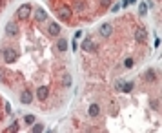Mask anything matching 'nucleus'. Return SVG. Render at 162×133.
Masks as SVG:
<instances>
[{"instance_id":"obj_8","label":"nucleus","mask_w":162,"mask_h":133,"mask_svg":"<svg viewBox=\"0 0 162 133\" xmlns=\"http://www.w3.org/2000/svg\"><path fill=\"white\" fill-rule=\"evenodd\" d=\"M111 31H113V26H111V24H102L98 33H100L102 37H109V35H111Z\"/></svg>"},{"instance_id":"obj_24","label":"nucleus","mask_w":162,"mask_h":133,"mask_svg":"<svg viewBox=\"0 0 162 133\" xmlns=\"http://www.w3.org/2000/svg\"><path fill=\"white\" fill-rule=\"evenodd\" d=\"M100 4L106 7V6H109V0H100Z\"/></svg>"},{"instance_id":"obj_21","label":"nucleus","mask_w":162,"mask_h":133,"mask_svg":"<svg viewBox=\"0 0 162 133\" xmlns=\"http://www.w3.org/2000/svg\"><path fill=\"white\" fill-rule=\"evenodd\" d=\"M115 86H117V90H122V87H124V80H122V79H119Z\"/></svg>"},{"instance_id":"obj_3","label":"nucleus","mask_w":162,"mask_h":133,"mask_svg":"<svg viewBox=\"0 0 162 133\" xmlns=\"http://www.w3.org/2000/svg\"><path fill=\"white\" fill-rule=\"evenodd\" d=\"M20 100H22V104H31V102H33V93H31V90H22Z\"/></svg>"},{"instance_id":"obj_17","label":"nucleus","mask_w":162,"mask_h":133,"mask_svg":"<svg viewBox=\"0 0 162 133\" xmlns=\"http://www.w3.org/2000/svg\"><path fill=\"white\" fill-rule=\"evenodd\" d=\"M69 84H71V75H67V73H66V75H64V86L69 87Z\"/></svg>"},{"instance_id":"obj_25","label":"nucleus","mask_w":162,"mask_h":133,"mask_svg":"<svg viewBox=\"0 0 162 133\" xmlns=\"http://www.w3.org/2000/svg\"><path fill=\"white\" fill-rule=\"evenodd\" d=\"M0 7H4V0H0Z\"/></svg>"},{"instance_id":"obj_16","label":"nucleus","mask_w":162,"mask_h":133,"mask_svg":"<svg viewBox=\"0 0 162 133\" xmlns=\"http://www.w3.org/2000/svg\"><path fill=\"white\" fill-rule=\"evenodd\" d=\"M24 121H26V124H33V122H35V117H33V115H26Z\"/></svg>"},{"instance_id":"obj_18","label":"nucleus","mask_w":162,"mask_h":133,"mask_svg":"<svg viewBox=\"0 0 162 133\" xmlns=\"http://www.w3.org/2000/svg\"><path fill=\"white\" fill-rule=\"evenodd\" d=\"M146 9H148V4L142 2V4H140V7H139V13H140V15H144V13H146Z\"/></svg>"},{"instance_id":"obj_23","label":"nucleus","mask_w":162,"mask_h":133,"mask_svg":"<svg viewBox=\"0 0 162 133\" xmlns=\"http://www.w3.org/2000/svg\"><path fill=\"white\" fill-rule=\"evenodd\" d=\"M151 108L153 109H158V100H151Z\"/></svg>"},{"instance_id":"obj_10","label":"nucleus","mask_w":162,"mask_h":133,"mask_svg":"<svg viewBox=\"0 0 162 133\" xmlns=\"http://www.w3.org/2000/svg\"><path fill=\"white\" fill-rule=\"evenodd\" d=\"M95 46H97V44H95V42H93L91 38H86V40L82 42V48H84L86 51H95V49H97Z\"/></svg>"},{"instance_id":"obj_7","label":"nucleus","mask_w":162,"mask_h":133,"mask_svg":"<svg viewBox=\"0 0 162 133\" xmlns=\"http://www.w3.org/2000/svg\"><path fill=\"white\" fill-rule=\"evenodd\" d=\"M146 38H148V31H146V29H137V31H135V40L137 42H144Z\"/></svg>"},{"instance_id":"obj_1","label":"nucleus","mask_w":162,"mask_h":133,"mask_svg":"<svg viewBox=\"0 0 162 133\" xmlns=\"http://www.w3.org/2000/svg\"><path fill=\"white\" fill-rule=\"evenodd\" d=\"M4 60L7 62V64H11V62H15V60H17V49H15V48H4Z\"/></svg>"},{"instance_id":"obj_15","label":"nucleus","mask_w":162,"mask_h":133,"mask_svg":"<svg viewBox=\"0 0 162 133\" xmlns=\"http://www.w3.org/2000/svg\"><path fill=\"white\" fill-rule=\"evenodd\" d=\"M131 90H133V82H124L122 91H131Z\"/></svg>"},{"instance_id":"obj_11","label":"nucleus","mask_w":162,"mask_h":133,"mask_svg":"<svg viewBox=\"0 0 162 133\" xmlns=\"http://www.w3.org/2000/svg\"><path fill=\"white\" fill-rule=\"evenodd\" d=\"M37 95H38V98L44 102V100H46L48 98V95H49V90H48V87L46 86H42V87H38V91H37Z\"/></svg>"},{"instance_id":"obj_5","label":"nucleus","mask_w":162,"mask_h":133,"mask_svg":"<svg viewBox=\"0 0 162 133\" xmlns=\"http://www.w3.org/2000/svg\"><path fill=\"white\" fill-rule=\"evenodd\" d=\"M71 7H67V6H62V7H58V17H60L62 20H69V17H71Z\"/></svg>"},{"instance_id":"obj_9","label":"nucleus","mask_w":162,"mask_h":133,"mask_svg":"<svg viewBox=\"0 0 162 133\" xmlns=\"http://www.w3.org/2000/svg\"><path fill=\"white\" fill-rule=\"evenodd\" d=\"M48 31H49V35L56 37L58 33H60V26H58L56 22H49V26H48Z\"/></svg>"},{"instance_id":"obj_4","label":"nucleus","mask_w":162,"mask_h":133,"mask_svg":"<svg viewBox=\"0 0 162 133\" xmlns=\"http://www.w3.org/2000/svg\"><path fill=\"white\" fill-rule=\"evenodd\" d=\"M6 33H7L9 37H17V35H18V26H17V22H7Z\"/></svg>"},{"instance_id":"obj_12","label":"nucleus","mask_w":162,"mask_h":133,"mask_svg":"<svg viewBox=\"0 0 162 133\" xmlns=\"http://www.w3.org/2000/svg\"><path fill=\"white\" fill-rule=\"evenodd\" d=\"M35 15H37L35 18H37L38 22H42V20H46V18H48V13H46V9H42V7H37Z\"/></svg>"},{"instance_id":"obj_19","label":"nucleus","mask_w":162,"mask_h":133,"mask_svg":"<svg viewBox=\"0 0 162 133\" xmlns=\"http://www.w3.org/2000/svg\"><path fill=\"white\" fill-rule=\"evenodd\" d=\"M133 64H135V60H133V58H126V62H124V66H126V68H131Z\"/></svg>"},{"instance_id":"obj_13","label":"nucleus","mask_w":162,"mask_h":133,"mask_svg":"<svg viewBox=\"0 0 162 133\" xmlns=\"http://www.w3.org/2000/svg\"><path fill=\"white\" fill-rule=\"evenodd\" d=\"M98 113H100L98 104H91V106H89V109H87V115H89V117H97Z\"/></svg>"},{"instance_id":"obj_14","label":"nucleus","mask_w":162,"mask_h":133,"mask_svg":"<svg viewBox=\"0 0 162 133\" xmlns=\"http://www.w3.org/2000/svg\"><path fill=\"white\" fill-rule=\"evenodd\" d=\"M56 48H58V51H66V48H67V42H66V38H60L56 42Z\"/></svg>"},{"instance_id":"obj_6","label":"nucleus","mask_w":162,"mask_h":133,"mask_svg":"<svg viewBox=\"0 0 162 133\" xmlns=\"http://www.w3.org/2000/svg\"><path fill=\"white\" fill-rule=\"evenodd\" d=\"M142 79L148 80V82H155L157 80V75H155V69H146L142 73Z\"/></svg>"},{"instance_id":"obj_2","label":"nucleus","mask_w":162,"mask_h":133,"mask_svg":"<svg viewBox=\"0 0 162 133\" xmlns=\"http://www.w3.org/2000/svg\"><path fill=\"white\" fill-rule=\"evenodd\" d=\"M17 17L22 18V20H26L27 17H31V6H29V4H22L18 7V11H17Z\"/></svg>"},{"instance_id":"obj_22","label":"nucleus","mask_w":162,"mask_h":133,"mask_svg":"<svg viewBox=\"0 0 162 133\" xmlns=\"http://www.w3.org/2000/svg\"><path fill=\"white\" fill-rule=\"evenodd\" d=\"M42 129H44L42 124H35V126H33V131H35V133H38V131H42Z\"/></svg>"},{"instance_id":"obj_20","label":"nucleus","mask_w":162,"mask_h":133,"mask_svg":"<svg viewBox=\"0 0 162 133\" xmlns=\"http://www.w3.org/2000/svg\"><path fill=\"white\" fill-rule=\"evenodd\" d=\"M17 129H18V122H13V124L7 128V131H17Z\"/></svg>"}]
</instances>
